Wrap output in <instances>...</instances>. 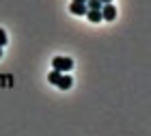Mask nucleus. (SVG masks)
<instances>
[{
  "label": "nucleus",
  "mask_w": 151,
  "mask_h": 136,
  "mask_svg": "<svg viewBox=\"0 0 151 136\" xmlns=\"http://www.w3.org/2000/svg\"><path fill=\"white\" fill-rule=\"evenodd\" d=\"M47 80H50L52 84H56L58 89H63V91L71 89V84H73V80L67 76V73H60V71H54V69L47 73Z\"/></svg>",
  "instance_id": "1"
},
{
  "label": "nucleus",
  "mask_w": 151,
  "mask_h": 136,
  "mask_svg": "<svg viewBox=\"0 0 151 136\" xmlns=\"http://www.w3.org/2000/svg\"><path fill=\"white\" fill-rule=\"evenodd\" d=\"M52 67H54V71L65 73V71H69L73 67V60L69 56H56V58H52Z\"/></svg>",
  "instance_id": "2"
},
{
  "label": "nucleus",
  "mask_w": 151,
  "mask_h": 136,
  "mask_svg": "<svg viewBox=\"0 0 151 136\" xmlns=\"http://www.w3.org/2000/svg\"><path fill=\"white\" fill-rule=\"evenodd\" d=\"M114 17H116L114 4H104V6H101V19H106V22H112Z\"/></svg>",
  "instance_id": "3"
},
{
  "label": "nucleus",
  "mask_w": 151,
  "mask_h": 136,
  "mask_svg": "<svg viewBox=\"0 0 151 136\" xmlns=\"http://www.w3.org/2000/svg\"><path fill=\"white\" fill-rule=\"evenodd\" d=\"M69 11L73 13V15H86V13H88L86 4H78V2H71L69 4Z\"/></svg>",
  "instance_id": "4"
},
{
  "label": "nucleus",
  "mask_w": 151,
  "mask_h": 136,
  "mask_svg": "<svg viewBox=\"0 0 151 136\" xmlns=\"http://www.w3.org/2000/svg\"><path fill=\"white\" fill-rule=\"evenodd\" d=\"M101 6L104 4H101L99 0H86V9L88 11H101Z\"/></svg>",
  "instance_id": "5"
},
{
  "label": "nucleus",
  "mask_w": 151,
  "mask_h": 136,
  "mask_svg": "<svg viewBox=\"0 0 151 136\" xmlns=\"http://www.w3.org/2000/svg\"><path fill=\"white\" fill-rule=\"evenodd\" d=\"M86 17L91 19V22L97 24V22H101V11H88V13H86Z\"/></svg>",
  "instance_id": "6"
},
{
  "label": "nucleus",
  "mask_w": 151,
  "mask_h": 136,
  "mask_svg": "<svg viewBox=\"0 0 151 136\" xmlns=\"http://www.w3.org/2000/svg\"><path fill=\"white\" fill-rule=\"evenodd\" d=\"M4 43H6V32H4L2 28H0V47H2Z\"/></svg>",
  "instance_id": "7"
},
{
  "label": "nucleus",
  "mask_w": 151,
  "mask_h": 136,
  "mask_svg": "<svg viewBox=\"0 0 151 136\" xmlns=\"http://www.w3.org/2000/svg\"><path fill=\"white\" fill-rule=\"evenodd\" d=\"M101 4H112V0H99Z\"/></svg>",
  "instance_id": "8"
},
{
  "label": "nucleus",
  "mask_w": 151,
  "mask_h": 136,
  "mask_svg": "<svg viewBox=\"0 0 151 136\" xmlns=\"http://www.w3.org/2000/svg\"><path fill=\"white\" fill-rule=\"evenodd\" d=\"M73 2H78V4H86V0H73Z\"/></svg>",
  "instance_id": "9"
},
{
  "label": "nucleus",
  "mask_w": 151,
  "mask_h": 136,
  "mask_svg": "<svg viewBox=\"0 0 151 136\" xmlns=\"http://www.w3.org/2000/svg\"><path fill=\"white\" fill-rule=\"evenodd\" d=\"M0 56H2V50H0Z\"/></svg>",
  "instance_id": "10"
}]
</instances>
